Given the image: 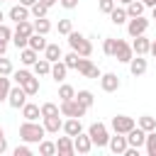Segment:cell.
Here are the masks:
<instances>
[{"mask_svg":"<svg viewBox=\"0 0 156 156\" xmlns=\"http://www.w3.org/2000/svg\"><path fill=\"white\" fill-rule=\"evenodd\" d=\"M136 127H141L144 132H154V129H156V119H154L151 115H141L139 122H136Z\"/></svg>","mask_w":156,"mask_h":156,"instance_id":"1f68e13d","label":"cell"},{"mask_svg":"<svg viewBox=\"0 0 156 156\" xmlns=\"http://www.w3.org/2000/svg\"><path fill=\"white\" fill-rule=\"evenodd\" d=\"M34 32H37V34H44V37H46V34L51 32V22H49L46 17H37V22H34Z\"/></svg>","mask_w":156,"mask_h":156,"instance_id":"f546056e","label":"cell"},{"mask_svg":"<svg viewBox=\"0 0 156 156\" xmlns=\"http://www.w3.org/2000/svg\"><path fill=\"white\" fill-rule=\"evenodd\" d=\"M2 20H5V15H2V10H0V24H2Z\"/></svg>","mask_w":156,"mask_h":156,"instance_id":"9f6ffc18","label":"cell"},{"mask_svg":"<svg viewBox=\"0 0 156 156\" xmlns=\"http://www.w3.org/2000/svg\"><path fill=\"white\" fill-rule=\"evenodd\" d=\"M39 2H44L46 7H51V5H56V0H39Z\"/></svg>","mask_w":156,"mask_h":156,"instance_id":"f5cc1de1","label":"cell"},{"mask_svg":"<svg viewBox=\"0 0 156 156\" xmlns=\"http://www.w3.org/2000/svg\"><path fill=\"white\" fill-rule=\"evenodd\" d=\"M39 154H41V156H54V154H56V141L41 139V141H39Z\"/></svg>","mask_w":156,"mask_h":156,"instance_id":"d6a6232c","label":"cell"},{"mask_svg":"<svg viewBox=\"0 0 156 156\" xmlns=\"http://www.w3.org/2000/svg\"><path fill=\"white\" fill-rule=\"evenodd\" d=\"M115 5H117V0H100V2H98L100 12H105V15H110V12L115 10Z\"/></svg>","mask_w":156,"mask_h":156,"instance_id":"b9f144b4","label":"cell"},{"mask_svg":"<svg viewBox=\"0 0 156 156\" xmlns=\"http://www.w3.org/2000/svg\"><path fill=\"white\" fill-rule=\"evenodd\" d=\"M2 134H5V132H2V127H0V136H2Z\"/></svg>","mask_w":156,"mask_h":156,"instance_id":"680465c9","label":"cell"},{"mask_svg":"<svg viewBox=\"0 0 156 156\" xmlns=\"http://www.w3.org/2000/svg\"><path fill=\"white\" fill-rule=\"evenodd\" d=\"M119 76L117 73H102L100 76V88L105 90V93H115V90H119Z\"/></svg>","mask_w":156,"mask_h":156,"instance_id":"30bf717a","label":"cell"},{"mask_svg":"<svg viewBox=\"0 0 156 156\" xmlns=\"http://www.w3.org/2000/svg\"><path fill=\"white\" fill-rule=\"evenodd\" d=\"M37 58H39V51H34V49H29V46L20 49V61H22L24 66H32Z\"/></svg>","mask_w":156,"mask_h":156,"instance_id":"7402d4cb","label":"cell"},{"mask_svg":"<svg viewBox=\"0 0 156 156\" xmlns=\"http://www.w3.org/2000/svg\"><path fill=\"white\" fill-rule=\"evenodd\" d=\"M39 110H41V117H54V115H61V110H58V105H56V102H44Z\"/></svg>","mask_w":156,"mask_h":156,"instance_id":"e575fe53","label":"cell"},{"mask_svg":"<svg viewBox=\"0 0 156 156\" xmlns=\"http://www.w3.org/2000/svg\"><path fill=\"white\" fill-rule=\"evenodd\" d=\"M58 98H61V100H71V98H76V90H73V85L63 83V85L58 88Z\"/></svg>","mask_w":156,"mask_h":156,"instance_id":"74e56055","label":"cell"},{"mask_svg":"<svg viewBox=\"0 0 156 156\" xmlns=\"http://www.w3.org/2000/svg\"><path fill=\"white\" fill-rule=\"evenodd\" d=\"M124 136H127V144H129V146H136V149L144 146V141H146V132H144L141 127H132Z\"/></svg>","mask_w":156,"mask_h":156,"instance_id":"8fae6325","label":"cell"},{"mask_svg":"<svg viewBox=\"0 0 156 156\" xmlns=\"http://www.w3.org/2000/svg\"><path fill=\"white\" fill-rule=\"evenodd\" d=\"M71 29H73L71 20H58V34H68Z\"/></svg>","mask_w":156,"mask_h":156,"instance_id":"ee69618b","label":"cell"},{"mask_svg":"<svg viewBox=\"0 0 156 156\" xmlns=\"http://www.w3.org/2000/svg\"><path fill=\"white\" fill-rule=\"evenodd\" d=\"M88 136H90L93 146H107V141H110L107 127H105L102 122H93V124L88 127Z\"/></svg>","mask_w":156,"mask_h":156,"instance_id":"3957f363","label":"cell"},{"mask_svg":"<svg viewBox=\"0 0 156 156\" xmlns=\"http://www.w3.org/2000/svg\"><path fill=\"white\" fill-rule=\"evenodd\" d=\"M144 7L146 5L141 0H132V2H127L124 10H127V17H139V15H144Z\"/></svg>","mask_w":156,"mask_h":156,"instance_id":"d4e9b609","label":"cell"},{"mask_svg":"<svg viewBox=\"0 0 156 156\" xmlns=\"http://www.w3.org/2000/svg\"><path fill=\"white\" fill-rule=\"evenodd\" d=\"M20 2H22V5H27V7H32V5L37 2V0H20Z\"/></svg>","mask_w":156,"mask_h":156,"instance_id":"816d5d0a","label":"cell"},{"mask_svg":"<svg viewBox=\"0 0 156 156\" xmlns=\"http://www.w3.org/2000/svg\"><path fill=\"white\" fill-rule=\"evenodd\" d=\"M76 100H78L83 107H93V102H95V98H93L90 90H78V93H76Z\"/></svg>","mask_w":156,"mask_h":156,"instance_id":"4dcf8cb0","label":"cell"},{"mask_svg":"<svg viewBox=\"0 0 156 156\" xmlns=\"http://www.w3.org/2000/svg\"><path fill=\"white\" fill-rule=\"evenodd\" d=\"M115 44H117V39L105 37V41H102V51H105V56H112V54H115Z\"/></svg>","mask_w":156,"mask_h":156,"instance_id":"60d3db41","label":"cell"},{"mask_svg":"<svg viewBox=\"0 0 156 156\" xmlns=\"http://www.w3.org/2000/svg\"><path fill=\"white\" fill-rule=\"evenodd\" d=\"M141 2H144L146 7H154V5H156V0H141Z\"/></svg>","mask_w":156,"mask_h":156,"instance_id":"db71d44e","label":"cell"},{"mask_svg":"<svg viewBox=\"0 0 156 156\" xmlns=\"http://www.w3.org/2000/svg\"><path fill=\"white\" fill-rule=\"evenodd\" d=\"M15 156H32V149L29 146H17L15 149Z\"/></svg>","mask_w":156,"mask_h":156,"instance_id":"bcb514c9","label":"cell"},{"mask_svg":"<svg viewBox=\"0 0 156 156\" xmlns=\"http://www.w3.org/2000/svg\"><path fill=\"white\" fill-rule=\"evenodd\" d=\"M107 146H110V151H112V154H124L129 144H127V136H124V134H115V136H110Z\"/></svg>","mask_w":156,"mask_h":156,"instance_id":"9a60e30c","label":"cell"},{"mask_svg":"<svg viewBox=\"0 0 156 156\" xmlns=\"http://www.w3.org/2000/svg\"><path fill=\"white\" fill-rule=\"evenodd\" d=\"M66 10H73V7H78V0H58Z\"/></svg>","mask_w":156,"mask_h":156,"instance_id":"7dc6e473","label":"cell"},{"mask_svg":"<svg viewBox=\"0 0 156 156\" xmlns=\"http://www.w3.org/2000/svg\"><path fill=\"white\" fill-rule=\"evenodd\" d=\"M22 117H24V119H32V122H37V119L41 117V110H39V105H34V102H24V105H22Z\"/></svg>","mask_w":156,"mask_h":156,"instance_id":"ffe728a7","label":"cell"},{"mask_svg":"<svg viewBox=\"0 0 156 156\" xmlns=\"http://www.w3.org/2000/svg\"><path fill=\"white\" fill-rule=\"evenodd\" d=\"M149 54H151V56H154V58H156V39H154V41H151V46H149Z\"/></svg>","mask_w":156,"mask_h":156,"instance_id":"681fc988","label":"cell"},{"mask_svg":"<svg viewBox=\"0 0 156 156\" xmlns=\"http://www.w3.org/2000/svg\"><path fill=\"white\" fill-rule=\"evenodd\" d=\"M151 20H156V5H154V12H151Z\"/></svg>","mask_w":156,"mask_h":156,"instance_id":"11a10c76","label":"cell"},{"mask_svg":"<svg viewBox=\"0 0 156 156\" xmlns=\"http://www.w3.org/2000/svg\"><path fill=\"white\" fill-rule=\"evenodd\" d=\"M5 51H7V41H0V56H5Z\"/></svg>","mask_w":156,"mask_h":156,"instance_id":"f907efd6","label":"cell"},{"mask_svg":"<svg viewBox=\"0 0 156 156\" xmlns=\"http://www.w3.org/2000/svg\"><path fill=\"white\" fill-rule=\"evenodd\" d=\"M119 2H124V5H127V2H132V0H119Z\"/></svg>","mask_w":156,"mask_h":156,"instance_id":"6f0895ef","label":"cell"},{"mask_svg":"<svg viewBox=\"0 0 156 156\" xmlns=\"http://www.w3.org/2000/svg\"><path fill=\"white\" fill-rule=\"evenodd\" d=\"M66 73H68V68H66V63H63L61 58L51 63V73H49V76H51L56 83H63V80H66Z\"/></svg>","mask_w":156,"mask_h":156,"instance_id":"ac0fdd59","label":"cell"},{"mask_svg":"<svg viewBox=\"0 0 156 156\" xmlns=\"http://www.w3.org/2000/svg\"><path fill=\"white\" fill-rule=\"evenodd\" d=\"M32 66H34V73L37 76H49L51 73V61H46V58H37Z\"/></svg>","mask_w":156,"mask_h":156,"instance_id":"83f0119b","label":"cell"},{"mask_svg":"<svg viewBox=\"0 0 156 156\" xmlns=\"http://www.w3.org/2000/svg\"><path fill=\"white\" fill-rule=\"evenodd\" d=\"M7 15H10V20H12V22H22V20H29V7L20 2V5H12Z\"/></svg>","mask_w":156,"mask_h":156,"instance_id":"2e32d148","label":"cell"},{"mask_svg":"<svg viewBox=\"0 0 156 156\" xmlns=\"http://www.w3.org/2000/svg\"><path fill=\"white\" fill-rule=\"evenodd\" d=\"M12 61L10 58H5V56H0V76H12Z\"/></svg>","mask_w":156,"mask_h":156,"instance_id":"ab89813d","label":"cell"},{"mask_svg":"<svg viewBox=\"0 0 156 156\" xmlns=\"http://www.w3.org/2000/svg\"><path fill=\"white\" fill-rule=\"evenodd\" d=\"M44 58L51 61V63L58 61V58H61V46H58V44H46V49H44Z\"/></svg>","mask_w":156,"mask_h":156,"instance_id":"4316f807","label":"cell"},{"mask_svg":"<svg viewBox=\"0 0 156 156\" xmlns=\"http://www.w3.org/2000/svg\"><path fill=\"white\" fill-rule=\"evenodd\" d=\"M10 88H12V85H10V78H7V76H0V102H2V100H7Z\"/></svg>","mask_w":156,"mask_h":156,"instance_id":"f35d334b","label":"cell"},{"mask_svg":"<svg viewBox=\"0 0 156 156\" xmlns=\"http://www.w3.org/2000/svg\"><path fill=\"white\" fill-rule=\"evenodd\" d=\"M17 27H15V32L12 34H17V37H29L32 32H34V24L29 22V20H22V22H15Z\"/></svg>","mask_w":156,"mask_h":156,"instance_id":"484cf974","label":"cell"},{"mask_svg":"<svg viewBox=\"0 0 156 156\" xmlns=\"http://www.w3.org/2000/svg\"><path fill=\"white\" fill-rule=\"evenodd\" d=\"M144 146H146V154H149V156H156V129H154V132H146Z\"/></svg>","mask_w":156,"mask_h":156,"instance_id":"836d02e7","label":"cell"},{"mask_svg":"<svg viewBox=\"0 0 156 156\" xmlns=\"http://www.w3.org/2000/svg\"><path fill=\"white\" fill-rule=\"evenodd\" d=\"M22 88H24L27 95H37V93H39V78H34V73L27 76V78L22 80Z\"/></svg>","mask_w":156,"mask_h":156,"instance_id":"603a6c76","label":"cell"},{"mask_svg":"<svg viewBox=\"0 0 156 156\" xmlns=\"http://www.w3.org/2000/svg\"><path fill=\"white\" fill-rule=\"evenodd\" d=\"M61 127H63V119H61L58 115H54V117H44V129H46V132L56 134Z\"/></svg>","mask_w":156,"mask_h":156,"instance_id":"cb8c5ba5","label":"cell"},{"mask_svg":"<svg viewBox=\"0 0 156 156\" xmlns=\"http://www.w3.org/2000/svg\"><path fill=\"white\" fill-rule=\"evenodd\" d=\"M0 2H2V0H0Z\"/></svg>","mask_w":156,"mask_h":156,"instance_id":"91938a15","label":"cell"},{"mask_svg":"<svg viewBox=\"0 0 156 156\" xmlns=\"http://www.w3.org/2000/svg\"><path fill=\"white\" fill-rule=\"evenodd\" d=\"M10 39H12V29L2 22V24H0V41H10Z\"/></svg>","mask_w":156,"mask_h":156,"instance_id":"7bdbcfd3","label":"cell"},{"mask_svg":"<svg viewBox=\"0 0 156 156\" xmlns=\"http://www.w3.org/2000/svg\"><path fill=\"white\" fill-rule=\"evenodd\" d=\"M132 56H134V51H132V44H127L124 39H117L112 58H117L119 63H129V61H132Z\"/></svg>","mask_w":156,"mask_h":156,"instance_id":"5b68a950","label":"cell"},{"mask_svg":"<svg viewBox=\"0 0 156 156\" xmlns=\"http://www.w3.org/2000/svg\"><path fill=\"white\" fill-rule=\"evenodd\" d=\"M44 134H46V129H44V124H39V122L24 119V122L20 124V139L27 141V144H39V141L44 139Z\"/></svg>","mask_w":156,"mask_h":156,"instance_id":"6da1fadb","label":"cell"},{"mask_svg":"<svg viewBox=\"0 0 156 156\" xmlns=\"http://www.w3.org/2000/svg\"><path fill=\"white\" fill-rule=\"evenodd\" d=\"M61 61L66 63V68H76V66H78V61H80V56H78L76 51H71V54H66V56H61Z\"/></svg>","mask_w":156,"mask_h":156,"instance_id":"8d00e7d4","label":"cell"},{"mask_svg":"<svg viewBox=\"0 0 156 156\" xmlns=\"http://www.w3.org/2000/svg\"><path fill=\"white\" fill-rule=\"evenodd\" d=\"M68 136H76V134H80L83 132V124H80V117H68L66 122H63V127H61Z\"/></svg>","mask_w":156,"mask_h":156,"instance_id":"d6986e66","label":"cell"},{"mask_svg":"<svg viewBox=\"0 0 156 156\" xmlns=\"http://www.w3.org/2000/svg\"><path fill=\"white\" fill-rule=\"evenodd\" d=\"M146 68H149V63H146L144 56H132V61H129V71H132V76H144Z\"/></svg>","mask_w":156,"mask_h":156,"instance_id":"e0dca14e","label":"cell"},{"mask_svg":"<svg viewBox=\"0 0 156 156\" xmlns=\"http://www.w3.org/2000/svg\"><path fill=\"white\" fill-rule=\"evenodd\" d=\"M66 37H68L71 49H73L78 56H90V54H93V44H90V41H88V39H85L80 32H73V29H71Z\"/></svg>","mask_w":156,"mask_h":156,"instance_id":"7a4b0ae2","label":"cell"},{"mask_svg":"<svg viewBox=\"0 0 156 156\" xmlns=\"http://www.w3.org/2000/svg\"><path fill=\"white\" fill-rule=\"evenodd\" d=\"M27 46H29V49H34V51H44V49H46V39H44V34L32 32V34H29V39H27Z\"/></svg>","mask_w":156,"mask_h":156,"instance_id":"44dd1931","label":"cell"},{"mask_svg":"<svg viewBox=\"0 0 156 156\" xmlns=\"http://www.w3.org/2000/svg\"><path fill=\"white\" fill-rule=\"evenodd\" d=\"M149 29V20L144 17V15H139V17H129V22H127V32H129V37H139V34H144Z\"/></svg>","mask_w":156,"mask_h":156,"instance_id":"ba28073f","label":"cell"},{"mask_svg":"<svg viewBox=\"0 0 156 156\" xmlns=\"http://www.w3.org/2000/svg\"><path fill=\"white\" fill-rule=\"evenodd\" d=\"M73 149H76V154H90V149H93V141H90V136L88 134H76L73 136Z\"/></svg>","mask_w":156,"mask_h":156,"instance_id":"4fadbf2b","label":"cell"},{"mask_svg":"<svg viewBox=\"0 0 156 156\" xmlns=\"http://www.w3.org/2000/svg\"><path fill=\"white\" fill-rule=\"evenodd\" d=\"M76 71L80 73V76H85V78H100L102 73H100V68L88 58V56H80V61H78V66H76Z\"/></svg>","mask_w":156,"mask_h":156,"instance_id":"8992f818","label":"cell"},{"mask_svg":"<svg viewBox=\"0 0 156 156\" xmlns=\"http://www.w3.org/2000/svg\"><path fill=\"white\" fill-rule=\"evenodd\" d=\"M110 20H112V24H124L129 17H127V10H124V7H117V5H115V10L110 12Z\"/></svg>","mask_w":156,"mask_h":156,"instance_id":"f1b7e54d","label":"cell"},{"mask_svg":"<svg viewBox=\"0 0 156 156\" xmlns=\"http://www.w3.org/2000/svg\"><path fill=\"white\" fill-rule=\"evenodd\" d=\"M56 154L58 156H73L76 154V149H73V136H58L56 139Z\"/></svg>","mask_w":156,"mask_h":156,"instance_id":"7c38bea8","label":"cell"},{"mask_svg":"<svg viewBox=\"0 0 156 156\" xmlns=\"http://www.w3.org/2000/svg\"><path fill=\"white\" fill-rule=\"evenodd\" d=\"M27 93H24V88L22 85H15V88H10V93H7V105L10 107H15V110H22V105L27 102Z\"/></svg>","mask_w":156,"mask_h":156,"instance_id":"52a82bcc","label":"cell"},{"mask_svg":"<svg viewBox=\"0 0 156 156\" xmlns=\"http://www.w3.org/2000/svg\"><path fill=\"white\" fill-rule=\"evenodd\" d=\"M29 12H32L34 17H46V12H49V7H46L44 2H39V0H37V2H34V5L29 7Z\"/></svg>","mask_w":156,"mask_h":156,"instance_id":"d590c367","label":"cell"},{"mask_svg":"<svg viewBox=\"0 0 156 156\" xmlns=\"http://www.w3.org/2000/svg\"><path fill=\"white\" fill-rule=\"evenodd\" d=\"M149 46H151V39H146L144 34L134 37V41H132V51H134L136 56H146V54H149Z\"/></svg>","mask_w":156,"mask_h":156,"instance_id":"5bb4252c","label":"cell"},{"mask_svg":"<svg viewBox=\"0 0 156 156\" xmlns=\"http://www.w3.org/2000/svg\"><path fill=\"white\" fill-rule=\"evenodd\" d=\"M112 129H115V134H127L132 127H136V122H134V117H127V115H117V117H112Z\"/></svg>","mask_w":156,"mask_h":156,"instance_id":"9c48e42d","label":"cell"},{"mask_svg":"<svg viewBox=\"0 0 156 156\" xmlns=\"http://www.w3.org/2000/svg\"><path fill=\"white\" fill-rule=\"evenodd\" d=\"M61 115L63 117H83L85 112H88V107H83L76 98H71V100H61Z\"/></svg>","mask_w":156,"mask_h":156,"instance_id":"277c9868","label":"cell"},{"mask_svg":"<svg viewBox=\"0 0 156 156\" xmlns=\"http://www.w3.org/2000/svg\"><path fill=\"white\" fill-rule=\"evenodd\" d=\"M7 151V139H5V134L0 136V154H5Z\"/></svg>","mask_w":156,"mask_h":156,"instance_id":"c3c4849f","label":"cell"},{"mask_svg":"<svg viewBox=\"0 0 156 156\" xmlns=\"http://www.w3.org/2000/svg\"><path fill=\"white\" fill-rule=\"evenodd\" d=\"M27 39H29V37H17V34H12V44H15L17 49H24V46H27Z\"/></svg>","mask_w":156,"mask_h":156,"instance_id":"f6af8a7d","label":"cell"}]
</instances>
